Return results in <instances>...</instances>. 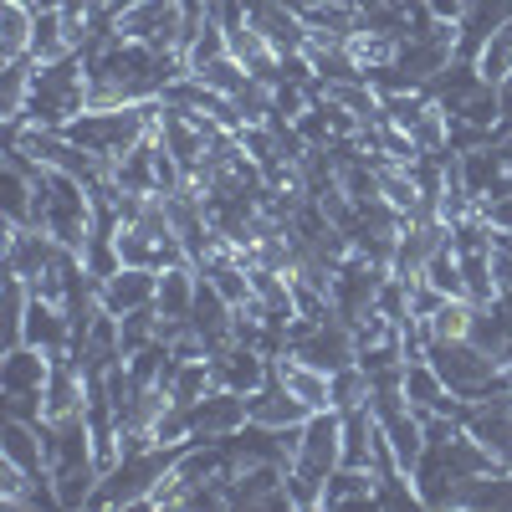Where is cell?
Listing matches in <instances>:
<instances>
[{"label":"cell","instance_id":"ba28073f","mask_svg":"<svg viewBox=\"0 0 512 512\" xmlns=\"http://www.w3.org/2000/svg\"><path fill=\"white\" fill-rule=\"evenodd\" d=\"M36 226L57 236L62 246L82 251L93 236V190L62 175V169H41V180H36Z\"/></svg>","mask_w":512,"mask_h":512},{"label":"cell","instance_id":"ac0fdd59","mask_svg":"<svg viewBox=\"0 0 512 512\" xmlns=\"http://www.w3.org/2000/svg\"><path fill=\"white\" fill-rule=\"evenodd\" d=\"M52 379V359L31 349V344H11L0 359V395H47Z\"/></svg>","mask_w":512,"mask_h":512},{"label":"cell","instance_id":"d590c367","mask_svg":"<svg viewBox=\"0 0 512 512\" xmlns=\"http://www.w3.org/2000/svg\"><path fill=\"white\" fill-rule=\"evenodd\" d=\"M492 277H497V297L512 292V246H497L492 241Z\"/></svg>","mask_w":512,"mask_h":512},{"label":"cell","instance_id":"d6a6232c","mask_svg":"<svg viewBox=\"0 0 512 512\" xmlns=\"http://www.w3.org/2000/svg\"><path fill=\"white\" fill-rule=\"evenodd\" d=\"M190 77H200L205 88H210V93H221V98H236V93L246 88V82H251V72H246L231 52H226V57H216L210 67H200V72H190Z\"/></svg>","mask_w":512,"mask_h":512},{"label":"cell","instance_id":"9a60e30c","mask_svg":"<svg viewBox=\"0 0 512 512\" xmlns=\"http://www.w3.org/2000/svg\"><path fill=\"white\" fill-rule=\"evenodd\" d=\"M446 241H451V226H446V221H405V231H400V241H395L390 272H395L400 282H420L425 267H431V256H436Z\"/></svg>","mask_w":512,"mask_h":512},{"label":"cell","instance_id":"7a4b0ae2","mask_svg":"<svg viewBox=\"0 0 512 512\" xmlns=\"http://www.w3.org/2000/svg\"><path fill=\"white\" fill-rule=\"evenodd\" d=\"M487 472H497V461L456 415H425V451L410 472L425 507H456L466 482H477Z\"/></svg>","mask_w":512,"mask_h":512},{"label":"cell","instance_id":"5bb4252c","mask_svg":"<svg viewBox=\"0 0 512 512\" xmlns=\"http://www.w3.org/2000/svg\"><path fill=\"white\" fill-rule=\"evenodd\" d=\"M210 374H216L221 390H236V395H251V390H262L267 374H272V354H262L256 344H226L210 354Z\"/></svg>","mask_w":512,"mask_h":512},{"label":"cell","instance_id":"e0dca14e","mask_svg":"<svg viewBox=\"0 0 512 512\" xmlns=\"http://www.w3.org/2000/svg\"><path fill=\"white\" fill-rule=\"evenodd\" d=\"M190 328L205 338V354H216L226 344H236V308L226 297L200 277V292H195V308H190Z\"/></svg>","mask_w":512,"mask_h":512},{"label":"cell","instance_id":"8fae6325","mask_svg":"<svg viewBox=\"0 0 512 512\" xmlns=\"http://www.w3.org/2000/svg\"><path fill=\"white\" fill-rule=\"evenodd\" d=\"M21 344L41 349L47 359L72 354V313H67V303L31 292V308H26V323H21Z\"/></svg>","mask_w":512,"mask_h":512},{"label":"cell","instance_id":"9c48e42d","mask_svg":"<svg viewBox=\"0 0 512 512\" xmlns=\"http://www.w3.org/2000/svg\"><path fill=\"white\" fill-rule=\"evenodd\" d=\"M287 354L308 359L318 369H344V364H359V338H354V323H344L333 308L318 313V318H292L287 328Z\"/></svg>","mask_w":512,"mask_h":512},{"label":"cell","instance_id":"f1b7e54d","mask_svg":"<svg viewBox=\"0 0 512 512\" xmlns=\"http://www.w3.org/2000/svg\"><path fill=\"white\" fill-rule=\"evenodd\" d=\"M369 390H374V379H369L364 364H344V369H333V374H328V405H333L338 415L369 405Z\"/></svg>","mask_w":512,"mask_h":512},{"label":"cell","instance_id":"4316f807","mask_svg":"<svg viewBox=\"0 0 512 512\" xmlns=\"http://www.w3.org/2000/svg\"><path fill=\"white\" fill-rule=\"evenodd\" d=\"M195 292H200V267H195V262L164 267V272H159V297H154L159 318H190Z\"/></svg>","mask_w":512,"mask_h":512},{"label":"cell","instance_id":"44dd1931","mask_svg":"<svg viewBox=\"0 0 512 512\" xmlns=\"http://www.w3.org/2000/svg\"><path fill=\"white\" fill-rule=\"evenodd\" d=\"M113 190L118 195H159V139L154 134L113 164Z\"/></svg>","mask_w":512,"mask_h":512},{"label":"cell","instance_id":"d6986e66","mask_svg":"<svg viewBox=\"0 0 512 512\" xmlns=\"http://www.w3.org/2000/svg\"><path fill=\"white\" fill-rule=\"evenodd\" d=\"M246 415H251L256 425H303L313 410H308L303 400H297V395L287 390V384L277 379V369H272L262 390H251V395H246Z\"/></svg>","mask_w":512,"mask_h":512},{"label":"cell","instance_id":"52a82bcc","mask_svg":"<svg viewBox=\"0 0 512 512\" xmlns=\"http://www.w3.org/2000/svg\"><path fill=\"white\" fill-rule=\"evenodd\" d=\"M180 456H185V446H159V441L123 451L103 472V482H98V492H93L88 507H144L154 497V487L175 472Z\"/></svg>","mask_w":512,"mask_h":512},{"label":"cell","instance_id":"5b68a950","mask_svg":"<svg viewBox=\"0 0 512 512\" xmlns=\"http://www.w3.org/2000/svg\"><path fill=\"white\" fill-rule=\"evenodd\" d=\"M77 113H88V62H82V52H67L57 62H36L31 98H26V128H67Z\"/></svg>","mask_w":512,"mask_h":512},{"label":"cell","instance_id":"7402d4cb","mask_svg":"<svg viewBox=\"0 0 512 512\" xmlns=\"http://www.w3.org/2000/svg\"><path fill=\"white\" fill-rule=\"evenodd\" d=\"M159 390L175 400V405H195L216 390V374H210V359H180L169 354V369L159 374Z\"/></svg>","mask_w":512,"mask_h":512},{"label":"cell","instance_id":"f546056e","mask_svg":"<svg viewBox=\"0 0 512 512\" xmlns=\"http://www.w3.org/2000/svg\"><path fill=\"white\" fill-rule=\"evenodd\" d=\"M379 492V477L374 472H359V466H338L323 487V507H349V502H374Z\"/></svg>","mask_w":512,"mask_h":512},{"label":"cell","instance_id":"2e32d148","mask_svg":"<svg viewBox=\"0 0 512 512\" xmlns=\"http://www.w3.org/2000/svg\"><path fill=\"white\" fill-rule=\"evenodd\" d=\"M154 297H159V272L149 267H118L113 277L98 282V303L123 318V313H139V308H154Z\"/></svg>","mask_w":512,"mask_h":512},{"label":"cell","instance_id":"8992f818","mask_svg":"<svg viewBox=\"0 0 512 512\" xmlns=\"http://www.w3.org/2000/svg\"><path fill=\"white\" fill-rule=\"evenodd\" d=\"M425 359L436 364V374L446 379V390L466 405L477 400H492L507 390V369L497 354H487L477 338H431L425 344Z\"/></svg>","mask_w":512,"mask_h":512},{"label":"cell","instance_id":"484cf974","mask_svg":"<svg viewBox=\"0 0 512 512\" xmlns=\"http://www.w3.org/2000/svg\"><path fill=\"white\" fill-rule=\"evenodd\" d=\"M231 52V41H226V26L216 21V16H195L190 21V31H185V41H180V57H185V72H200V67H210L216 57H226Z\"/></svg>","mask_w":512,"mask_h":512},{"label":"cell","instance_id":"6da1fadb","mask_svg":"<svg viewBox=\"0 0 512 512\" xmlns=\"http://www.w3.org/2000/svg\"><path fill=\"white\" fill-rule=\"evenodd\" d=\"M88 62V108H118V103H154L164 98L169 82L185 77L180 52L144 47L134 36H113Z\"/></svg>","mask_w":512,"mask_h":512},{"label":"cell","instance_id":"d4e9b609","mask_svg":"<svg viewBox=\"0 0 512 512\" xmlns=\"http://www.w3.org/2000/svg\"><path fill=\"white\" fill-rule=\"evenodd\" d=\"M405 400H410V410L415 415H441L446 410V400H451V390H446V379L436 374V364L431 359H405Z\"/></svg>","mask_w":512,"mask_h":512},{"label":"cell","instance_id":"30bf717a","mask_svg":"<svg viewBox=\"0 0 512 512\" xmlns=\"http://www.w3.org/2000/svg\"><path fill=\"white\" fill-rule=\"evenodd\" d=\"M113 11V26L118 36H134L144 47H159V52H180V41L190 31V11L185 0H118Z\"/></svg>","mask_w":512,"mask_h":512},{"label":"cell","instance_id":"cb8c5ba5","mask_svg":"<svg viewBox=\"0 0 512 512\" xmlns=\"http://www.w3.org/2000/svg\"><path fill=\"white\" fill-rule=\"evenodd\" d=\"M31 77H36V57L21 62H0V118H6V134L26 128V98H31Z\"/></svg>","mask_w":512,"mask_h":512},{"label":"cell","instance_id":"7c38bea8","mask_svg":"<svg viewBox=\"0 0 512 512\" xmlns=\"http://www.w3.org/2000/svg\"><path fill=\"white\" fill-rule=\"evenodd\" d=\"M246 16H251L256 31L272 41L277 57H297V52L313 47V26L297 16V11H287L282 0H246Z\"/></svg>","mask_w":512,"mask_h":512},{"label":"cell","instance_id":"8d00e7d4","mask_svg":"<svg viewBox=\"0 0 512 512\" xmlns=\"http://www.w3.org/2000/svg\"><path fill=\"white\" fill-rule=\"evenodd\" d=\"M502 369H507V390H512V364H502Z\"/></svg>","mask_w":512,"mask_h":512},{"label":"cell","instance_id":"3957f363","mask_svg":"<svg viewBox=\"0 0 512 512\" xmlns=\"http://www.w3.org/2000/svg\"><path fill=\"white\" fill-rule=\"evenodd\" d=\"M338 466H344V415L313 410L303 425V441H297V456L287 461L292 507H323V487Z\"/></svg>","mask_w":512,"mask_h":512},{"label":"cell","instance_id":"4fadbf2b","mask_svg":"<svg viewBox=\"0 0 512 512\" xmlns=\"http://www.w3.org/2000/svg\"><path fill=\"white\" fill-rule=\"evenodd\" d=\"M246 420H251L246 415V395L221 390V384H216L205 400L190 405V441H231Z\"/></svg>","mask_w":512,"mask_h":512},{"label":"cell","instance_id":"277c9868","mask_svg":"<svg viewBox=\"0 0 512 512\" xmlns=\"http://www.w3.org/2000/svg\"><path fill=\"white\" fill-rule=\"evenodd\" d=\"M159 128V98L154 103H118V108H88L77 113L62 134L77 139L88 154H98L103 164H118L128 149H139Z\"/></svg>","mask_w":512,"mask_h":512},{"label":"cell","instance_id":"83f0119b","mask_svg":"<svg viewBox=\"0 0 512 512\" xmlns=\"http://www.w3.org/2000/svg\"><path fill=\"white\" fill-rule=\"evenodd\" d=\"M31 36H36V6L6 0V11H0V62L31 57Z\"/></svg>","mask_w":512,"mask_h":512},{"label":"cell","instance_id":"4dcf8cb0","mask_svg":"<svg viewBox=\"0 0 512 512\" xmlns=\"http://www.w3.org/2000/svg\"><path fill=\"white\" fill-rule=\"evenodd\" d=\"M461 262V282H466V297H472L477 308L497 303V277H492V246L487 251H456Z\"/></svg>","mask_w":512,"mask_h":512},{"label":"cell","instance_id":"ffe728a7","mask_svg":"<svg viewBox=\"0 0 512 512\" xmlns=\"http://www.w3.org/2000/svg\"><path fill=\"white\" fill-rule=\"evenodd\" d=\"M0 456L16 461L31 477H52L47 472V441H41V425H31V420H16V415L0 420Z\"/></svg>","mask_w":512,"mask_h":512},{"label":"cell","instance_id":"1f68e13d","mask_svg":"<svg viewBox=\"0 0 512 512\" xmlns=\"http://www.w3.org/2000/svg\"><path fill=\"white\" fill-rule=\"evenodd\" d=\"M472 62H477V72L492 82V88H502V82L512 77V21L497 26V31L482 41V52H477Z\"/></svg>","mask_w":512,"mask_h":512},{"label":"cell","instance_id":"836d02e7","mask_svg":"<svg viewBox=\"0 0 512 512\" xmlns=\"http://www.w3.org/2000/svg\"><path fill=\"white\" fill-rule=\"evenodd\" d=\"M420 282H431L436 292H446V297H466V282H461V262H456V251H451V241L431 256V267H425V277Z\"/></svg>","mask_w":512,"mask_h":512},{"label":"cell","instance_id":"e575fe53","mask_svg":"<svg viewBox=\"0 0 512 512\" xmlns=\"http://www.w3.org/2000/svg\"><path fill=\"white\" fill-rule=\"evenodd\" d=\"M477 210H482V221L492 226V236H512V190H507V195L482 200Z\"/></svg>","mask_w":512,"mask_h":512},{"label":"cell","instance_id":"603a6c76","mask_svg":"<svg viewBox=\"0 0 512 512\" xmlns=\"http://www.w3.org/2000/svg\"><path fill=\"white\" fill-rule=\"evenodd\" d=\"M272 369H277V379H282L308 410H333V405H328V369H318V364H308V359H297V354H277Z\"/></svg>","mask_w":512,"mask_h":512}]
</instances>
